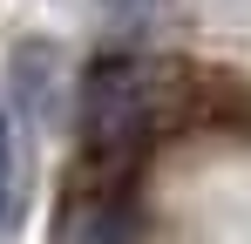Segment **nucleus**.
I'll return each instance as SVG.
<instances>
[{
    "label": "nucleus",
    "instance_id": "nucleus-1",
    "mask_svg": "<svg viewBox=\"0 0 251 244\" xmlns=\"http://www.w3.org/2000/svg\"><path fill=\"white\" fill-rule=\"evenodd\" d=\"M75 122H82V156L88 163H123L156 122V75L143 68V54H102L82 75L75 95Z\"/></svg>",
    "mask_w": 251,
    "mask_h": 244
},
{
    "label": "nucleus",
    "instance_id": "nucleus-2",
    "mask_svg": "<svg viewBox=\"0 0 251 244\" xmlns=\"http://www.w3.org/2000/svg\"><path fill=\"white\" fill-rule=\"evenodd\" d=\"M14 95L34 122L54 116V48L48 41H21L14 48Z\"/></svg>",
    "mask_w": 251,
    "mask_h": 244
},
{
    "label": "nucleus",
    "instance_id": "nucleus-3",
    "mask_svg": "<svg viewBox=\"0 0 251 244\" xmlns=\"http://www.w3.org/2000/svg\"><path fill=\"white\" fill-rule=\"evenodd\" d=\"M21 217V136H14V116L0 109V238L14 231Z\"/></svg>",
    "mask_w": 251,
    "mask_h": 244
},
{
    "label": "nucleus",
    "instance_id": "nucleus-4",
    "mask_svg": "<svg viewBox=\"0 0 251 244\" xmlns=\"http://www.w3.org/2000/svg\"><path fill=\"white\" fill-rule=\"evenodd\" d=\"M95 7H102V27L116 41H136V34H150V27L163 21L170 0H95Z\"/></svg>",
    "mask_w": 251,
    "mask_h": 244
}]
</instances>
